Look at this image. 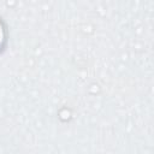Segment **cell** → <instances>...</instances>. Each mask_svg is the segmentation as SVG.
I'll return each mask as SVG.
<instances>
[{
  "mask_svg": "<svg viewBox=\"0 0 154 154\" xmlns=\"http://www.w3.org/2000/svg\"><path fill=\"white\" fill-rule=\"evenodd\" d=\"M5 41V31H4V28H2V24L0 23V48L2 47V43Z\"/></svg>",
  "mask_w": 154,
  "mask_h": 154,
  "instance_id": "1",
  "label": "cell"
}]
</instances>
